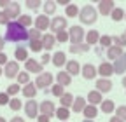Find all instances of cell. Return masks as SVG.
Here are the masks:
<instances>
[{"label": "cell", "mask_w": 126, "mask_h": 122, "mask_svg": "<svg viewBox=\"0 0 126 122\" xmlns=\"http://www.w3.org/2000/svg\"><path fill=\"white\" fill-rule=\"evenodd\" d=\"M4 38L7 42H19V40H28V30L23 28L18 21H9L5 26V35Z\"/></svg>", "instance_id": "1"}, {"label": "cell", "mask_w": 126, "mask_h": 122, "mask_svg": "<svg viewBox=\"0 0 126 122\" xmlns=\"http://www.w3.org/2000/svg\"><path fill=\"white\" fill-rule=\"evenodd\" d=\"M79 19H81L82 24H93V23H96L98 19V11L94 9L93 5H84L81 11H79Z\"/></svg>", "instance_id": "2"}, {"label": "cell", "mask_w": 126, "mask_h": 122, "mask_svg": "<svg viewBox=\"0 0 126 122\" xmlns=\"http://www.w3.org/2000/svg\"><path fill=\"white\" fill-rule=\"evenodd\" d=\"M84 37H86V32L82 26H70L68 28V42H72V45H77V44H82L84 42Z\"/></svg>", "instance_id": "3"}, {"label": "cell", "mask_w": 126, "mask_h": 122, "mask_svg": "<svg viewBox=\"0 0 126 122\" xmlns=\"http://www.w3.org/2000/svg\"><path fill=\"white\" fill-rule=\"evenodd\" d=\"M53 80L54 77L49 73V72H42L40 75H37V79H35V87L37 89H47V87H53Z\"/></svg>", "instance_id": "4"}, {"label": "cell", "mask_w": 126, "mask_h": 122, "mask_svg": "<svg viewBox=\"0 0 126 122\" xmlns=\"http://www.w3.org/2000/svg\"><path fill=\"white\" fill-rule=\"evenodd\" d=\"M23 108H25V115H26L28 119H37V117L40 115V112H39V103H37L35 99H28V101L23 105Z\"/></svg>", "instance_id": "5"}, {"label": "cell", "mask_w": 126, "mask_h": 122, "mask_svg": "<svg viewBox=\"0 0 126 122\" xmlns=\"http://www.w3.org/2000/svg\"><path fill=\"white\" fill-rule=\"evenodd\" d=\"M68 24H67V18H63V16H54L53 19H51V26H49V30L53 32V35H56L58 32H63Z\"/></svg>", "instance_id": "6"}, {"label": "cell", "mask_w": 126, "mask_h": 122, "mask_svg": "<svg viewBox=\"0 0 126 122\" xmlns=\"http://www.w3.org/2000/svg\"><path fill=\"white\" fill-rule=\"evenodd\" d=\"M116 9L114 0H98V14H103V16H110L112 11Z\"/></svg>", "instance_id": "7"}, {"label": "cell", "mask_w": 126, "mask_h": 122, "mask_svg": "<svg viewBox=\"0 0 126 122\" xmlns=\"http://www.w3.org/2000/svg\"><path fill=\"white\" fill-rule=\"evenodd\" d=\"M39 112H40L42 115H47V117L51 119V117L56 113V106H54V103H53V101L44 99L42 103H39Z\"/></svg>", "instance_id": "8"}, {"label": "cell", "mask_w": 126, "mask_h": 122, "mask_svg": "<svg viewBox=\"0 0 126 122\" xmlns=\"http://www.w3.org/2000/svg\"><path fill=\"white\" fill-rule=\"evenodd\" d=\"M5 12H7V16H9V19L11 21H18V18H19V12H21V7H19V4L18 2H14V0H11L9 2V5L4 9Z\"/></svg>", "instance_id": "9"}, {"label": "cell", "mask_w": 126, "mask_h": 122, "mask_svg": "<svg viewBox=\"0 0 126 122\" xmlns=\"http://www.w3.org/2000/svg\"><path fill=\"white\" fill-rule=\"evenodd\" d=\"M19 72L21 70H19V63H18V61H9V63L5 65V68H4V73H5L7 79H16Z\"/></svg>", "instance_id": "10"}, {"label": "cell", "mask_w": 126, "mask_h": 122, "mask_svg": "<svg viewBox=\"0 0 126 122\" xmlns=\"http://www.w3.org/2000/svg\"><path fill=\"white\" fill-rule=\"evenodd\" d=\"M25 72H28V73H37V75H40L42 73V65H40V61H35V59H32V58H28L26 61H25Z\"/></svg>", "instance_id": "11"}, {"label": "cell", "mask_w": 126, "mask_h": 122, "mask_svg": "<svg viewBox=\"0 0 126 122\" xmlns=\"http://www.w3.org/2000/svg\"><path fill=\"white\" fill-rule=\"evenodd\" d=\"M51 26V21H49V16H46V14H40V16L35 18V26L39 32H46V30H49Z\"/></svg>", "instance_id": "12"}, {"label": "cell", "mask_w": 126, "mask_h": 122, "mask_svg": "<svg viewBox=\"0 0 126 122\" xmlns=\"http://www.w3.org/2000/svg\"><path fill=\"white\" fill-rule=\"evenodd\" d=\"M81 73H82V77L86 80H93L94 77H96V73H98V68L93 66L91 63H86L84 66H81Z\"/></svg>", "instance_id": "13"}, {"label": "cell", "mask_w": 126, "mask_h": 122, "mask_svg": "<svg viewBox=\"0 0 126 122\" xmlns=\"http://www.w3.org/2000/svg\"><path fill=\"white\" fill-rule=\"evenodd\" d=\"M42 47H44V51H51L54 45H56V37L53 35V33H44L42 35Z\"/></svg>", "instance_id": "14"}, {"label": "cell", "mask_w": 126, "mask_h": 122, "mask_svg": "<svg viewBox=\"0 0 126 122\" xmlns=\"http://www.w3.org/2000/svg\"><path fill=\"white\" fill-rule=\"evenodd\" d=\"M112 66H114V73H117V75H121V73L126 72V52H123L121 58H117L114 61Z\"/></svg>", "instance_id": "15"}, {"label": "cell", "mask_w": 126, "mask_h": 122, "mask_svg": "<svg viewBox=\"0 0 126 122\" xmlns=\"http://www.w3.org/2000/svg\"><path fill=\"white\" fill-rule=\"evenodd\" d=\"M94 84H96L98 93H109V91H112V80L110 79H98Z\"/></svg>", "instance_id": "16"}, {"label": "cell", "mask_w": 126, "mask_h": 122, "mask_svg": "<svg viewBox=\"0 0 126 122\" xmlns=\"http://www.w3.org/2000/svg\"><path fill=\"white\" fill-rule=\"evenodd\" d=\"M98 73L102 75V79H110V75H114V66L110 63H103L98 66Z\"/></svg>", "instance_id": "17"}, {"label": "cell", "mask_w": 126, "mask_h": 122, "mask_svg": "<svg viewBox=\"0 0 126 122\" xmlns=\"http://www.w3.org/2000/svg\"><path fill=\"white\" fill-rule=\"evenodd\" d=\"M100 37H102V35L96 32V30H89V32L86 33V37H84V42L91 47V45H94V44L100 42Z\"/></svg>", "instance_id": "18"}, {"label": "cell", "mask_w": 126, "mask_h": 122, "mask_svg": "<svg viewBox=\"0 0 126 122\" xmlns=\"http://www.w3.org/2000/svg\"><path fill=\"white\" fill-rule=\"evenodd\" d=\"M21 93H23V96H26L28 99H33V96H37V87H35V82H28L26 85H23Z\"/></svg>", "instance_id": "19"}, {"label": "cell", "mask_w": 126, "mask_h": 122, "mask_svg": "<svg viewBox=\"0 0 126 122\" xmlns=\"http://www.w3.org/2000/svg\"><path fill=\"white\" fill-rule=\"evenodd\" d=\"M65 68H67L65 72L70 75V77H72V75H79V72H81V65H79L75 59H68L67 65H65Z\"/></svg>", "instance_id": "20"}, {"label": "cell", "mask_w": 126, "mask_h": 122, "mask_svg": "<svg viewBox=\"0 0 126 122\" xmlns=\"http://www.w3.org/2000/svg\"><path fill=\"white\" fill-rule=\"evenodd\" d=\"M51 61H53V65H54V66L60 68V66H63V65H67V56H65V52H63V51H58V52L53 54Z\"/></svg>", "instance_id": "21"}, {"label": "cell", "mask_w": 126, "mask_h": 122, "mask_svg": "<svg viewBox=\"0 0 126 122\" xmlns=\"http://www.w3.org/2000/svg\"><path fill=\"white\" fill-rule=\"evenodd\" d=\"M56 84H60V85H63V87H67V85L72 84V77H70L67 72H58V75H56Z\"/></svg>", "instance_id": "22"}, {"label": "cell", "mask_w": 126, "mask_h": 122, "mask_svg": "<svg viewBox=\"0 0 126 122\" xmlns=\"http://www.w3.org/2000/svg\"><path fill=\"white\" fill-rule=\"evenodd\" d=\"M88 101H89V105H93V106L100 105V103L103 101V98H102V93H98L96 89H94V91H89V94H88Z\"/></svg>", "instance_id": "23"}, {"label": "cell", "mask_w": 126, "mask_h": 122, "mask_svg": "<svg viewBox=\"0 0 126 122\" xmlns=\"http://www.w3.org/2000/svg\"><path fill=\"white\" fill-rule=\"evenodd\" d=\"M121 54H123V49L117 47V45H110V47L107 49V58L110 61H116L117 58H121Z\"/></svg>", "instance_id": "24"}, {"label": "cell", "mask_w": 126, "mask_h": 122, "mask_svg": "<svg viewBox=\"0 0 126 122\" xmlns=\"http://www.w3.org/2000/svg\"><path fill=\"white\" fill-rule=\"evenodd\" d=\"M14 58H16V61H25L28 59V51H26V47H23V45H18V47H16V51H14Z\"/></svg>", "instance_id": "25"}, {"label": "cell", "mask_w": 126, "mask_h": 122, "mask_svg": "<svg viewBox=\"0 0 126 122\" xmlns=\"http://www.w3.org/2000/svg\"><path fill=\"white\" fill-rule=\"evenodd\" d=\"M100 110L103 113H112V112H116V105H114L112 99H103L100 103Z\"/></svg>", "instance_id": "26"}, {"label": "cell", "mask_w": 126, "mask_h": 122, "mask_svg": "<svg viewBox=\"0 0 126 122\" xmlns=\"http://www.w3.org/2000/svg\"><path fill=\"white\" fill-rule=\"evenodd\" d=\"M88 51H89V45H88L86 42L77 44V45H70V52H72V54H86Z\"/></svg>", "instance_id": "27"}, {"label": "cell", "mask_w": 126, "mask_h": 122, "mask_svg": "<svg viewBox=\"0 0 126 122\" xmlns=\"http://www.w3.org/2000/svg\"><path fill=\"white\" fill-rule=\"evenodd\" d=\"M84 108H86V99H84V98H81V96H77V98L74 99L72 110H74L75 113H79V112H84Z\"/></svg>", "instance_id": "28"}, {"label": "cell", "mask_w": 126, "mask_h": 122, "mask_svg": "<svg viewBox=\"0 0 126 122\" xmlns=\"http://www.w3.org/2000/svg\"><path fill=\"white\" fill-rule=\"evenodd\" d=\"M74 94H70V93H65L61 98H60V103H61V106L63 108H70V106L74 105Z\"/></svg>", "instance_id": "29"}, {"label": "cell", "mask_w": 126, "mask_h": 122, "mask_svg": "<svg viewBox=\"0 0 126 122\" xmlns=\"http://www.w3.org/2000/svg\"><path fill=\"white\" fill-rule=\"evenodd\" d=\"M84 117L86 119H89V120H93L94 117H96L98 115V108H96V106H93V105H86V108H84Z\"/></svg>", "instance_id": "30"}, {"label": "cell", "mask_w": 126, "mask_h": 122, "mask_svg": "<svg viewBox=\"0 0 126 122\" xmlns=\"http://www.w3.org/2000/svg\"><path fill=\"white\" fill-rule=\"evenodd\" d=\"M44 7V12H46V16H51V14L56 12V2H53V0H47V2L42 4Z\"/></svg>", "instance_id": "31"}, {"label": "cell", "mask_w": 126, "mask_h": 122, "mask_svg": "<svg viewBox=\"0 0 126 122\" xmlns=\"http://www.w3.org/2000/svg\"><path fill=\"white\" fill-rule=\"evenodd\" d=\"M42 32H39L37 28H30L28 30V42H35V40H42Z\"/></svg>", "instance_id": "32"}, {"label": "cell", "mask_w": 126, "mask_h": 122, "mask_svg": "<svg viewBox=\"0 0 126 122\" xmlns=\"http://www.w3.org/2000/svg\"><path fill=\"white\" fill-rule=\"evenodd\" d=\"M61 122H67L68 120V117H70V110L68 108H63V106H60V108L56 110V113H54Z\"/></svg>", "instance_id": "33"}, {"label": "cell", "mask_w": 126, "mask_h": 122, "mask_svg": "<svg viewBox=\"0 0 126 122\" xmlns=\"http://www.w3.org/2000/svg\"><path fill=\"white\" fill-rule=\"evenodd\" d=\"M79 11H81V9H79L75 4H70V5H67V7H65V14H67V18H75L77 14H79Z\"/></svg>", "instance_id": "34"}, {"label": "cell", "mask_w": 126, "mask_h": 122, "mask_svg": "<svg viewBox=\"0 0 126 122\" xmlns=\"http://www.w3.org/2000/svg\"><path fill=\"white\" fill-rule=\"evenodd\" d=\"M18 23H19L23 28H28V26L33 24V19H32V16H28V14H23V16L18 18Z\"/></svg>", "instance_id": "35"}, {"label": "cell", "mask_w": 126, "mask_h": 122, "mask_svg": "<svg viewBox=\"0 0 126 122\" xmlns=\"http://www.w3.org/2000/svg\"><path fill=\"white\" fill-rule=\"evenodd\" d=\"M110 18H112V21L119 23L121 19H124V11H123L121 7H116V9L112 11V14H110Z\"/></svg>", "instance_id": "36"}, {"label": "cell", "mask_w": 126, "mask_h": 122, "mask_svg": "<svg viewBox=\"0 0 126 122\" xmlns=\"http://www.w3.org/2000/svg\"><path fill=\"white\" fill-rule=\"evenodd\" d=\"M112 45H117V47H126V35H116L112 37Z\"/></svg>", "instance_id": "37"}, {"label": "cell", "mask_w": 126, "mask_h": 122, "mask_svg": "<svg viewBox=\"0 0 126 122\" xmlns=\"http://www.w3.org/2000/svg\"><path fill=\"white\" fill-rule=\"evenodd\" d=\"M98 44H100V47H102V49H109L110 45H112V37H109V35H102Z\"/></svg>", "instance_id": "38"}, {"label": "cell", "mask_w": 126, "mask_h": 122, "mask_svg": "<svg viewBox=\"0 0 126 122\" xmlns=\"http://www.w3.org/2000/svg\"><path fill=\"white\" fill-rule=\"evenodd\" d=\"M16 79H18V84H19V85H21V84L26 85V84L30 82V73H28V72H19Z\"/></svg>", "instance_id": "39"}, {"label": "cell", "mask_w": 126, "mask_h": 122, "mask_svg": "<svg viewBox=\"0 0 126 122\" xmlns=\"http://www.w3.org/2000/svg\"><path fill=\"white\" fill-rule=\"evenodd\" d=\"M25 5H26V9H30V11H37L39 7H42V2H40V0H26Z\"/></svg>", "instance_id": "40"}, {"label": "cell", "mask_w": 126, "mask_h": 122, "mask_svg": "<svg viewBox=\"0 0 126 122\" xmlns=\"http://www.w3.org/2000/svg\"><path fill=\"white\" fill-rule=\"evenodd\" d=\"M21 99H18V98H12L11 101H9V108L12 110V112H18V110H21Z\"/></svg>", "instance_id": "41"}, {"label": "cell", "mask_w": 126, "mask_h": 122, "mask_svg": "<svg viewBox=\"0 0 126 122\" xmlns=\"http://www.w3.org/2000/svg\"><path fill=\"white\" fill-rule=\"evenodd\" d=\"M51 93H53V96L61 98L63 94H65V91H63V85H60V84H53V87H51Z\"/></svg>", "instance_id": "42"}, {"label": "cell", "mask_w": 126, "mask_h": 122, "mask_svg": "<svg viewBox=\"0 0 126 122\" xmlns=\"http://www.w3.org/2000/svg\"><path fill=\"white\" fill-rule=\"evenodd\" d=\"M21 91V85L19 84H11L9 87H7V96H16Z\"/></svg>", "instance_id": "43"}, {"label": "cell", "mask_w": 126, "mask_h": 122, "mask_svg": "<svg viewBox=\"0 0 126 122\" xmlns=\"http://www.w3.org/2000/svg\"><path fill=\"white\" fill-rule=\"evenodd\" d=\"M116 117H119L123 122H126V105H121L119 108H116Z\"/></svg>", "instance_id": "44"}, {"label": "cell", "mask_w": 126, "mask_h": 122, "mask_svg": "<svg viewBox=\"0 0 126 122\" xmlns=\"http://www.w3.org/2000/svg\"><path fill=\"white\" fill-rule=\"evenodd\" d=\"M54 37H56V42H61V44H63V42H68V32H67V30L58 32Z\"/></svg>", "instance_id": "45"}, {"label": "cell", "mask_w": 126, "mask_h": 122, "mask_svg": "<svg viewBox=\"0 0 126 122\" xmlns=\"http://www.w3.org/2000/svg\"><path fill=\"white\" fill-rule=\"evenodd\" d=\"M28 44H30V49L33 51V52H40V51H44V47H42V42H40V40L28 42Z\"/></svg>", "instance_id": "46"}, {"label": "cell", "mask_w": 126, "mask_h": 122, "mask_svg": "<svg viewBox=\"0 0 126 122\" xmlns=\"http://www.w3.org/2000/svg\"><path fill=\"white\" fill-rule=\"evenodd\" d=\"M9 16H7V12L5 11H0V24H4V26H7L9 24Z\"/></svg>", "instance_id": "47"}, {"label": "cell", "mask_w": 126, "mask_h": 122, "mask_svg": "<svg viewBox=\"0 0 126 122\" xmlns=\"http://www.w3.org/2000/svg\"><path fill=\"white\" fill-rule=\"evenodd\" d=\"M9 101H11V98L7 96V93H0V106L9 105Z\"/></svg>", "instance_id": "48"}, {"label": "cell", "mask_w": 126, "mask_h": 122, "mask_svg": "<svg viewBox=\"0 0 126 122\" xmlns=\"http://www.w3.org/2000/svg\"><path fill=\"white\" fill-rule=\"evenodd\" d=\"M7 63H9V59H7V54L0 52V66H5Z\"/></svg>", "instance_id": "49"}, {"label": "cell", "mask_w": 126, "mask_h": 122, "mask_svg": "<svg viewBox=\"0 0 126 122\" xmlns=\"http://www.w3.org/2000/svg\"><path fill=\"white\" fill-rule=\"evenodd\" d=\"M51 61V56L49 54H44L42 58H40V65H46V63H49Z\"/></svg>", "instance_id": "50"}, {"label": "cell", "mask_w": 126, "mask_h": 122, "mask_svg": "<svg viewBox=\"0 0 126 122\" xmlns=\"http://www.w3.org/2000/svg\"><path fill=\"white\" fill-rule=\"evenodd\" d=\"M49 120H51L49 117H47V115H42V113L37 117V122H49Z\"/></svg>", "instance_id": "51"}, {"label": "cell", "mask_w": 126, "mask_h": 122, "mask_svg": "<svg viewBox=\"0 0 126 122\" xmlns=\"http://www.w3.org/2000/svg\"><path fill=\"white\" fill-rule=\"evenodd\" d=\"M58 4H60V5H65V7H67V5H70L72 2H70V0H56V5H58Z\"/></svg>", "instance_id": "52"}, {"label": "cell", "mask_w": 126, "mask_h": 122, "mask_svg": "<svg viewBox=\"0 0 126 122\" xmlns=\"http://www.w3.org/2000/svg\"><path fill=\"white\" fill-rule=\"evenodd\" d=\"M9 122H25V119L23 117H18V115H16V117H12Z\"/></svg>", "instance_id": "53"}, {"label": "cell", "mask_w": 126, "mask_h": 122, "mask_svg": "<svg viewBox=\"0 0 126 122\" xmlns=\"http://www.w3.org/2000/svg\"><path fill=\"white\" fill-rule=\"evenodd\" d=\"M4 47H5V38H4V37H0V52L4 51Z\"/></svg>", "instance_id": "54"}, {"label": "cell", "mask_w": 126, "mask_h": 122, "mask_svg": "<svg viewBox=\"0 0 126 122\" xmlns=\"http://www.w3.org/2000/svg\"><path fill=\"white\" fill-rule=\"evenodd\" d=\"M9 2H11V0H0V7H2V9H5V7L9 5Z\"/></svg>", "instance_id": "55"}, {"label": "cell", "mask_w": 126, "mask_h": 122, "mask_svg": "<svg viewBox=\"0 0 126 122\" xmlns=\"http://www.w3.org/2000/svg\"><path fill=\"white\" fill-rule=\"evenodd\" d=\"M109 122H123V120H121L119 117H116V115H114V117H110V120H109Z\"/></svg>", "instance_id": "56"}, {"label": "cell", "mask_w": 126, "mask_h": 122, "mask_svg": "<svg viewBox=\"0 0 126 122\" xmlns=\"http://www.w3.org/2000/svg\"><path fill=\"white\" fill-rule=\"evenodd\" d=\"M102 51H103L102 47H96V51H94V52H96V56H100V54H102Z\"/></svg>", "instance_id": "57"}, {"label": "cell", "mask_w": 126, "mask_h": 122, "mask_svg": "<svg viewBox=\"0 0 126 122\" xmlns=\"http://www.w3.org/2000/svg\"><path fill=\"white\" fill-rule=\"evenodd\" d=\"M2 75H4V70H2V66H0V77H2Z\"/></svg>", "instance_id": "58"}, {"label": "cell", "mask_w": 126, "mask_h": 122, "mask_svg": "<svg viewBox=\"0 0 126 122\" xmlns=\"http://www.w3.org/2000/svg\"><path fill=\"white\" fill-rule=\"evenodd\" d=\"M123 85H124V87H126V77H124V79H123Z\"/></svg>", "instance_id": "59"}, {"label": "cell", "mask_w": 126, "mask_h": 122, "mask_svg": "<svg viewBox=\"0 0 126 122\" xmlns=\"http://www.w3.org/2000/svg\"><path fill=\"white\" fill-rule=\"evenodd\" d=\"M0 122H7V120H5V119H4V117H0Z\"/></svg>", "instance_id": "60"}, {"label": "cell", "mask_w": 126, "mask_h": 122, "mask_svg": "<svg viewBox=\"0 0 126 122\" xmlns=\"http://www.w3.org/2000/svg\"><path fill=\"white\" fill-rule=\"evenodd\" d=\"M82 122H93V120H89V119H86V120H82Z\"/></svg>", "instance_id": "61"}, {"label": "cell", "mask_w": 126, "mask_h": 122, "mask_svg": "<svg viewBox=\"0 0 126 122\" xmlns=\"http://www.w3.org/2000/svg\"><path fill=\"white\" fill-rule=\"evenodd\" d=\"M124 19H126V12H124Z\"/></svg>", "instance_id": "62"}, {"label": "cell", "mask_w": 126, "mask_h": 122, "mask_svg": "<svg viewBox=\"0 0 126 122\" xmlns=\"http://www.w3.org/2000/svg\"><path fill=\"white\" fill-rule=\"evenodd\" d=\"M124 35H126V32H124Z\"/></svg>", "instance_id": "63"}]
</instances>
